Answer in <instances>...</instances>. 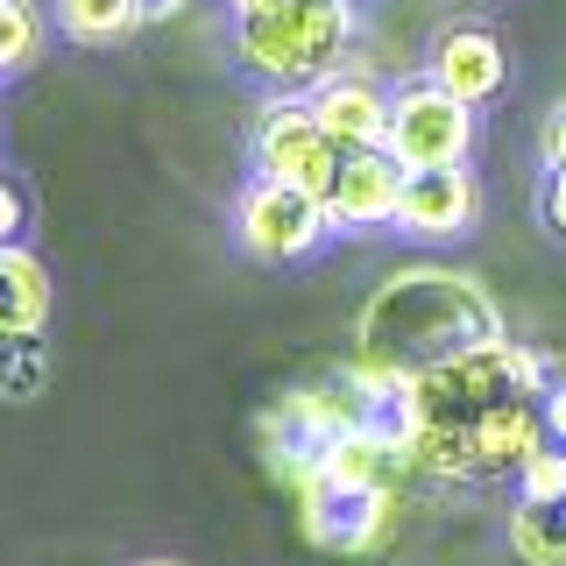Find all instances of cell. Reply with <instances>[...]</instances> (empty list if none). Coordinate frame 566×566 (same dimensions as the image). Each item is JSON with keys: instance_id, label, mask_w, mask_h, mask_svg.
<instances>
[{"instance_id": "cell-1", "label": "cell", "mask_w": 566, "mask_h": 566, "mask_svg": "<svg viewBox=\"0 0 566 566\" xmlns=\"http://www.w3.org/2000/svg\"><path fill=\"white\" fill-rule=\"evenodd\" d=\"M524 397H545V361L517 340H482L403 376L389 418L411 439L418 482H474V424Z\"/></svg>"}, {"instance_id": "cell-2", "label": "cell", "mask_w": 566, "mask_h": 566, "mask_svg": "<svg viewBox=\"0 0 566 566\" xmlns=\"http://www.w3.org/2000/svg\"><path fill=\"white\" fill-rule=\"evenodd\" d=\"M482 340H503V312L474 276L460 270H397L368 297L361 312V347L354 361L382 368V376H418V368L468 354Z\"/></svg>"}, {"instance_id": "cell-3", "label": "cell", "mask_w": 566, "mask_h": 566, "mask_svg": "<svg viewBox=\"0 0 566 566\" xmlns=\"http://www.w3.org/2000/svg\"><path fill=\"white\" fill-rule=\"evenodd\" d=\"M354 43V8L347 0H262L234 14V57L248 78L276 85V93H312L333 78Z\"/></svg>"}, {"instance_id": "cell-4", "label": "cell", "mask_w": 566, "mask_h": 566, "mask_svg": "<svg viewBox=\"0 0 566 566\" xmlns=\"http://www.w3.org/2000/svg\"><path fill=\"white\" fill-rule=\"evenodd\" d=\"M291 495H297V531L318 553H382L403 517L397 489H361L340 474H305Z\"/></svg>"}, {"instance_id": "cell-5", "label": "cell", "mask_w": 566, "mask_h": 566, "mask_svg": "<svg viewBox=\"0 0 566 566\" xmlns=\"http://www.w3.org/2000/svg\"><path fill=\"white\" fill-rule=\"evenodd\" d=\"M382 149L397 156L403 170H447V164H468L474 149V106L439 93L432 78L403 85V93H389V135Z\"/></svg>"}, {"instance_id": "cell-6", "label": "cell", "mask_w": 566, "mask_h": 566, "mask_svg": "<svg viewBox=\"0 0 566 566\" xmlns=\"http://www.w3.org/2000/svg\"><path fill=\"white\" fill-rule=\"evenodd\" d=\"M234 234L255 262H305L318 255V241L333 234V212L318 191H297V185H270V177H255V185L241 191V212H234Z\"/></svg>"}, {"instance_id": "cell-7", "label": "cell", "mask_w": 566, "mask_h": 566, "mask_svg": "<svg viewBox=\"0 0 566 566\" xmlns=\"http://www.w3.org/2000/svg\"><path fill=\"white\" fill-rule=\"evenodd\" d=\"M333 164H340V142L312 120L305 99H270L262 106V120H255V177L297 185V191H318V199H326Z\"/></svg>"}, {"instance_id": "cell-8", "label": "cell", "mask_w": 566, "mask_h": 566, "mask_svg": "<svg viewBox=\"0 0 566 566\" xmlns=\"http://www.w3.org/2000/svg\"><path fill=\"white\" fill-rule=\"evenodd\" d=\"M403 170L397 156L382 149H340L333 164V185H326V212H333V234H382L397 227V206H403Z\"/></svg>"}, {"instance_id": "cell-9", "label": "cell", "mask_w": 566, "mask_h": 566, "mask_svg": "<svg viewBox=\"0 0 566 566\" xmlns=\"http://www.w3.org/2000/svg\"><path fill=\"white\" fill-rule=\"evenodd\" d=\"M474 220H482V185H474L468 164L411 170V177H403L397 234H411V241H460Z\"/></svg>"}, {"instance_id": "cell-10", "label": "cell", "mask_w": 566, "mask_h": 566, "mask_svg": "<svg viewBox=\"0 0 566 566\" xmlns=\"http://www.w3.org/2000/svg\"><path fill=\"white\" fill-rule=\"evenodd\" d=\"M424 78H432L439 93L482 106V99L503 93L510 57H503V43H495V29H482V22H453V29L432 43V64H424Z\"/></svg>"}, {"instance_id": "cell-11", "label": "cell", "mask_w": 566, "mask_h": 566, "mask_svg": "<svg viewBox=\"0 0 566 566\" xmlns=\"http://www.w3.org/2000/svg\"><path fill=\"white\" fill-rule=\"evenodd\" d=\"M305 106L340 149H376L389 135V93L368 78V71H333V78H318L305 93Z\"/></svg>"}, {"instance_id": "cell-12", "label": "cell", "mask_w": 566, "mask_h": 566, "mask_svg": "<svg viewBox=\"0 0 566 566\" xmlns=\"http://www.w3.org/2000/svg\"><path fill=\"white\" fill-rule=\"evenodd\" d=\"M545 447V418H538V397L524 403H503L474 424V482H517V468Z\"/></svg>"}, {"instance_id": "cell-13", "label": "cell", "mask_w": 566, "mask_h": 566, "mask_svg": "<svg viewBox=\"0 0 566 566\" xmlns=\"http://www.w3.org/2000/svg\"><path fill=\"white\" fill-rule=\"evenodd\" d=\"M50 318V276L22 241L0 248V333H43Z\"/></svg>"}, {"instance_id": "cell-14", "label": "cell", "mask_w": 566, "mask_h": 566, "mask_svg": "<svg viewBox=\"0 0 566 566\" xmlns=\"http://www.w3.org/2000/svg\"><path fill=\"white\" fill-rule=\"evenodd\" d=\"M57 22L71 43H120V35H135L142 22H149V8L142 0H57Z\"/></svg>"}, {"instance_id": "cell-15", "label": "cell", "mask_w": 566, "mask_h": 566, "mask_svg": "<svg viewBox=\"0 0 566 566\" xmlns=\"http://www.w3.org/2000/svg\"><path fill=\"white\" fill-rule=\"evenodd\" d=\"M510 545L524 566H566V503H524L510 510Z\"/></svg>"}, {"instance_id": "cell-16", "label": "cell", "mask_w": 566, "mask_h": 566, "mask_svg": "<svg viewBox=\"0 0 566 566\" xmlns=\"http://www.w3.org/2000/svg\"><path fill=\"white\" fill-rule=\"evenodd\" d=\"M50 376V354H43V333H0V397L22 403L35 397Z\"/></svg>"}, {"instance_id": "cell-17", "label": "cell", "mask_w": 566, "mask_h": 566, "mask_svg": "<svg viewBox=\"0 0 566 566\" xmlns=\"http://www.w3.org/2000/svg\"><path fill=\"white\" fill-rule=\"evenodd\" d=\"M43 50V22L29 0H0V71H22Z\"/></svg>"}, {"instance_id": "cell-18", "label": "cell", "mask_w": 566, "mask_h": 566, "mask_svg": "<svg viewBox=\"0 0 566 566\" xmlns=\"http://www.w3.org/2000/svg\"><path fill=\"white\" fill-rule=\"evenodd\" d=\"M517 495L524 503H566V447L559 439H545V447L517 468Z\"/></svg>"}, {"instance_id": "cell-19", "label": "cell", "mask_w": 566, "mask_h": 566, "mask_svg": "<svg viewBox=\"0 0 566 566\" xmlns=\"http://www.w3.org/2000/svg\"><path fill=\"white\" fill-rule=\"evenodd\" d=\"M22 227H29V206H22V191L0 177V248L8 241H22Z\"/></svg>"}, {"instance_id": "cell-20", "label": "cell", "mask_w": 566, "mask_h": 566, "mask_svg": "<svg viewBox=\"0 0 566 566\" xmlns=\"http://www.w3.org/2000/svg\"><path fill=\"white\" fill-rule=\"evenodd\" d=\"M538 149H545V170H566V99L545 114V135H538Z\"/></svg>"}, {"instance_id": "cell-21", "label": "cell", "mask_w": 566, "mask_h": 566, "mask_svg": "<svg viewBox=\"0 0 566 566\" xmlns=\"http://www.w3.org/2000/svg\"><path fill=\"white\" fill-rule=\"evenodd\" d=\"M538 212H545V227L566 241V170H545V199H538Z\"/></svg>"}, {"instance_id": "cell-22", "label": "cell", "mask_w": 566, "mask_h": 566, "mask_svg": "<svg viewBox=\"0 0 566 566\" xmlns=\"http://www.w3.org/2000/svg\"><path fill=\"white\" fill-rule=\"evenodd\" d=\"M538 418H545V439H559V447H566V382H545Z\"/></svg>"}, {"instance_id": "cell-23", "label": "cell", "mask_w": 566, "mask_h": 566, "mask_svg": "<svg viewBox=\"0 0 566 566\" xmlns=\"http://www.w3.org/2000/svg\"><path fill=\"white\" fill-rule=\"evenodd\" d=\"M227 8H234V14H248V8H262V0H227Z\"/></svg>"}, {"instance_id": "cell-24", "label": "cell", "mask_w": 566, "mask_h": 566, "mask_svg": "<svg viewBox=\"0 0 566 566\" xmlns=\"http://www.w3.org/2000/svg\"><path fill=\"white\" fill-rule=\"evenodd\" d=\"M135 566H185V559H135Z\"/></svg>"}]
</instances>
